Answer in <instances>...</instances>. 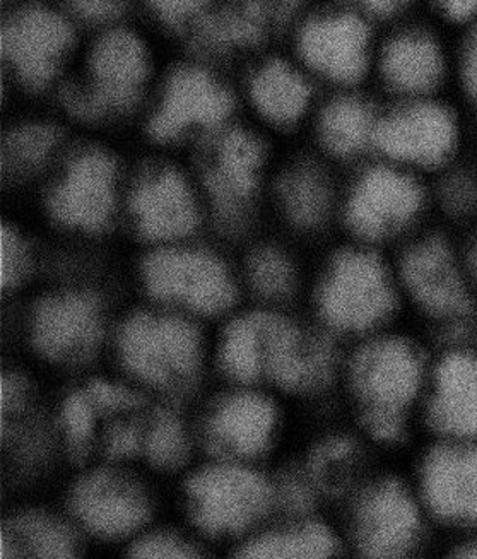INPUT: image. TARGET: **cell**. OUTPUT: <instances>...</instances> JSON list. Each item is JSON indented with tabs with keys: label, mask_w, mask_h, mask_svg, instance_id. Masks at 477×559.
<instances>
[{
	"label": "cell",
	"mask_w": 477,
	"mask_h": 559,
	"mask_svg": "<svg viewBox=\"0 0 477 559\" xmlns=\"http://www.w3.org/2000/svg\"><path fill=\"white\" fill-rule=\"evenodd\" d=\"M353 539L361 555L379 559L416 558L440 546L409 473L382 477L361 492Z\"/></svg>",
	"instance_id": "8"
},
{
	"label": "cell",
	"mask_w": 477,
	"mask_h": 559,
	"mask_svg": "<svg viewBox=\"0 0 477 559\" xmlns=\"http://www.w3.org/2000/svg\"><path fill=\"white\" fill-rule=\"evenodd\" d=\"M86 394L95 407L102 411H122L139 406L141 399L123 386L111 385L107 382H93L87 386Z\"/></svg>",
	"instance_id": "41"
},
{
	"label": "cell",
	"mask_w": 477,
	"mask_h": 559,
	"mask_svg": "<svg viewBox=\"0 0 477 559\" xmlns=\"http://www.w3.org/2000/svg\"><path fill=\"white\" fill-rule=\"evenodd\" d=\"M276 423L277 411L271 399L237 395L222 404L211 419V440L226 452L252 457L267 449Z\"/></svg>",
	"instance_id": "24"
},
{
	"label": "cell",
	"mask_w": 477,
	"mask_h": 559,
	"mask_svg": "<svg viewBox=\"0 0 477 559\" xmlns=\"http://www.w3.org/2000/svg\"><path fill=\"white\" fill-rule=\"evenodd\" d=\"M339 548V539L327 525L305 522L253 539L241 549L240 556L253 559H317L331 558Z\"/></svg>",
	"instance_id": "28"
},
{
	"label": "cell",
	"mask_w": 477,
	"mask_h": 559,
	"mask_svg": "<svg viewBox=\"0 0 477 559\" xmlns=\"http://www.w3.org/2000/svg\"><path fill=\"white\" fill-rule=\"evenodd\" d=\"M132 213L144 237L154 240L189 235L198 225V207L187 181L163 170L144 180L132 195Z\"/></svg>",
	"instance_id": "20"
},
{
	"label": "cell",
	"mask_w": 477,
	"mask_h": 559,
	"mask_svg": "<svg viewBox=\"0 0 477 559\" xmlns=\"http://www.w3.org/2000/svg\"><path fill=\"white\" fill-rule=\"evenodd\" d=\"M21 399V389L16 382L12 380H2V413H8L12 407L16 406Z\"/></svg>",
	"instance_id": "46"
},
{
	"label": "cell",
	"mask_w": 477,
	"mask_h": 559,
	"mask_svg": "<svg viewBox=\"0 0 477 559\" xmlns=\"http://www.w3.org/2000/svg\"><path fill=\"white\" fill-rule=\"evenodd\" d=\"M421 11L455 33L477 24V0H421Z\"/></svg>",
	"instance_id": "38"
},
{
	"label": "cell",
	"mask_w": 477,
	"mask_h": 559,
	"mask_svg": "<svg viewBox=\"0 0 477 559\" xmlns=\"http://www.w3.org/2000/svg\"><path fill=\"white\" fill-rule=\"evenodd\" d=\"M305 0H241L201 24L198 41L207 50L259 44L276 28L295 20Z\"/></svg>",
	"instance_id": "21"
},
{
	"label": "cell",
	"mask_w": 477,
	"mask_h": 559,
	"mask_svg": "<svg viewBox=\"0 0 477 559\" xmlns=\"http://www.w3.org/2000/svg\"><path fill=\"white\" fill-rule=\"evenodd\" d=\"M126 367L146 382L171 385L190 379L201 358L199 334L178 319L138 316L120 332Z\"/></svg>",
	"instance_id": "11"
},
{
	"label": "cell",
	"mask_w": 477,
	"mask_h": 559,
	"mask_svg": "<svg viewBox=\"0 0 477 559\" xmlns=\"http://www.w3.org/2000/svg\"><path fill=\"white\" fill-rule=\"evenodd\" d=\"M473 154H474V156H476V159H477V126H476V138H474Z\"/></svg>",
	"instance_id": "47"
},
{
	"label": "cell",
	"mask_w": 477,
	"mask_h": 559,
	"mask_svg": "<svg viewBox=\"0 0 477 559\" xmlns=\"http://www.w3.org/2000/svg\"><path fill=\"white\" fill-rule=\"evenodd\" d=\"M141 435L132 425H117L111 428L107 438V450L111 457H127L138 452Z\"/></svg>",
	"instance_id": "42"
},
{
	"label": "cell",
	"mask_w": 477,
	"mask_h": 559,
	"mask_svg": "<svg viewBox=\"0 0 477 559\" xmlns=\"http://www.w3.org/2000/svg\"><path fill=\"white\" fill-rule=\"evenodd\" d=\"M461 241L464 255H466L467 269H469L470 283H473L477 298V228L462 235Z\"/></svg>",
	"instance_id": "45"
},
{
	"label": "cell",
	"mask_w": 477,
	"mask_h": 559,
	"mask_svg": "<svg viewBox=\"0 0 477 559\" xmlns=\"http://www.w3.org/2000/svg\"><path fill=\"white\" fill-rule=\"evenodd\" d=\"M252 99L257 110L274 126H296L312 110V80L301 66L269 60L253 78Z\"/></svg>",
	"instance_id": "25"
},
{
	"label": "cell",
	"mask_w": 477,
	"mask_h": 559,
	"mask_svg": "<svg viewBox=\"0 0 477 559\" xmlns=\"http://www.w3.org/2000/svg\"><path fill=\"white\" fill-rule=\"evenodd\" d=\"M433 341L415 325L389 329L356 350L349 383L361 407L359 421L373 440L403 445L421 440V407Z\"/></svg>",
	"instance_id": "1"
},
{
	"label": "cell",
	"mask_w": 477,
	"mask_h": 559,
	"mask_svg": "<svg viewBox=\"0 0 477 559\" xmlns=\"http://www.w3.org/2000/svg\"><path fill=\"white\" fill-rule=\"evenodd\" d=\"M249 272L253 288L269 300H285L295 289V267L279 250L262 249L253 253Z\"/></svg>",
	"instance_id": "31"
},
{
	"label": "cell",
	"mask_w": 477,
	"mask_h": 559,
	"mask_svg": "<svg viewBox=\"0 0 477 559\" xmlns=\"http://www.w3.org/2000/svg\"><path fill=\"white\" fill-rule=\"evenodd\" d=\"M231 111V98L211 75L183 69L171 78L158 114L151 120V134L168 141L192 126H219Z\"/></svg>",
	"instance_id": "18"
},
{
	"label": "cell",
	"mask_w": 477,
	"mask_h": 559,
	"mask_svg": "<svg viewBox=\"0 0 477 559\" xmlns=\"http://www.w3.org/2000/svg\"><path fill=\"white\" fill-rule=\"evenodd\" d=\"M92 90H71L65 105L81 119H98L131 107L147 78L143 44L131 33L115 32L96 45L92 56Z\"/></svg>",
	"instance_id": "12"
},
{
	"label": "cell",
	"mask_w": 477,
	"mask_h": 559,
	"mask_svg": "<svg viewBox=\"0 0 477 559\" xmlns=\"http://www.w3.org/2000/svg\"><path fill=\"white\" fill-rule=\"evenodd\" d=\"M407 473L440 537L438 548L476 534L477 441L421 438Z\"/></svg>",
	"instance_id": "7"
},
{
	"label": "cell",
	"mask_w": 477,
	"mask_h": 559,
	"mask_svg": "<svg viewBox=\"0 0 477 559\" xmlns=\"http://www.w3.org/2000/svg\"><path fill=\"white\" fill-rule=\"evenodd\" d=\"M377 47L375 23L346 5L308 16L296 35L301 68L343 87L356 86L373 74Z\"/></svg>",
	"instance_id": "9"
},
{
	"label": "cell",
	"mask_w": 477,
	"mask_h": 559,
	"mask_svg": "<svg viewBox=\"0 0 477 559\" xmlns=\"http://www.w3.org/2000/svg\"><path fill=\"white\" fill-rule=\"evenodd\" d=\"M147 455L162 467H177L187 455V440L182 425L174 414H156L146 440Z\"/></svg>",
	"instance_id": "33"
},
{
	"label": "cell",
	"mask_w": 477,
	"mask_h": 559,
	"mask_svg": "<svg viewBox=\"0 0 477 559\" xmlns=\"http://www.w3.org/2000/svg\"><path fill=\"white\" fill-rule=\"evenodd\" d=\"M222 361L225 370L241 382H253L264 374L259 313L231 323L223 343Z\"/></svg>",
	"instance_id": "30"
},
{
	"label": "cell",
	"mask_w": 477,
	"mask_h": 559,
	"mask_svg": "<svg viewBox=\"0 0 477 559\" xmlns=\"http://www.w3.org/2000/svg\"><path fill=\"white\" fill-rule=\"evenodd\" d=\"M434 223L457 237L477 228V159L474 154L431 178Z\"/></svg>",
	"instance_id": "27"
},
{
	"label": "cell",
	"mask_w": 477,
	"mask_h": 559,
	"mask_svg": "<svg viewBox=\"0 0 477 559\" xmlns=\"http://www.w3.org/2000/svg\"><path fill=\"white\" fill-rule=\"evenodd\" d=\"M277 201L295 228L312 231L329 219L334 189L324 168L313 159L293 163L276 186Z\"/></svg>",
	"instance_id": "26"
},
{
	"label": "cell",
	"mask_w": 477,
	"mask_h": 559,
	"mask_svg": "<svg viewBox=\"0 0 477 559\" xmlns=\"http://www.w3.org/2000/svg\"><path fill=\"white\" fill-rule=\"evenodd\" d=\"M457 59H455V95L477 119V24L455 33Z\"/></svg>",
	"instance_id": "34"
},
{
	"label": "cell",
	"mask_w": 477,
	"mask_h": 559,
	"mask_svg": "<svg viewBox=\"0 0 477 559\" xmlns=\"http://www.w3.org/2000/svg\"><path fill=\"white\" fill-rule=\"evenodd\" d=\"M95 404L86 392L71 395L63 406V428L71 443L72 452L83 455L92 440L95 425Z\"/></svg>",
	"instance_id": "36"
},
{
	"label": "cell",
	"mask_w": 477,
	"mask_h": 559,
	"mask_svg": "<svg viewBox=\"0 0 477 559\" xmlns=\"http://www.w3.org/2000/svg\"><path fill=\"white\" fill-rule=\"evenodd\" d=\"M315 304L334 331H389L406 316L394 257L363 243L339 250L320 277Z\"/></svg>",
	"instance_id": "5"
},
{
	"label": "cell",
	"mask_w": 477,
	"mask_h": 559,
	"mask_svg": "<svg viewBox=\"0 0 477 559\" xmlns=\"http://www.w3.org/2000/svg\"><path fill=\"white\" fill-rule=\"evenodd\" d=\"M382 107L363 96L343 93L325 103L317 117V138L325 153L334 158H356L375 154L377 130Z\"/></svg>",
	"instance_id": "23"
},
{
	"label": "cell",
	"mask_w": 477,
	"mask_h": 559,
	"mask_svg": "<svg viewBox=\"0 0 477 559\" xmlns=\"http://www.w3.org/2000/svg\"><path fill=\"white\" fill-rule=\"evenodd\" d=\"M355 455V445L349 438H331L320 445L313 453L310 462L313 480L322 488H332V483H339L341 474L344 473V465L351 462Z\"/></svg>",
	"instance_id": "35"
},
{
	"label": "cell",
	"mask_w": 477,
	"mask_h": 559,
	"mask_svg": "<svg viewBox=\"0 0 477 559\" xmlns=\"http://www.w3.org/2000/svg\"><path fill=\"white\" fill-rule=\"evenodd\" d=\"M210 0H151V4L165 20L183 21L201 11Z\"/></svg>",
	"instance_id": "43"
},
{
	"label": "cell",
	"mask_w": 477,
	"mask_h": 559,
	"mask_svg": "<svg viewBox=\"0 0 477 559\" xmlns=\"http://www.w3.org/2000/svg\"><path fill=\"white\" fill-rule=\"evenodd\" d=\"M193 519L207 532H238L264 516L274 501L273 486L261 474L217 467L189 483Z\"/></svg>",
	"instance_id": "13"
},
{
	"label": "cell",
	"mask_w": 477,
	"mask_h": 559,
	"mask_svg": "<svg viewBox=\"0 0 477 559\" xmlns=\"http://www.w3.org/2000/svg\"><path fill=\"white\" fill-rule=\"evenodd\" d=\"M59 141L57 130L47 126H29L16 130L4 142V163L12 170H29L50 156Z\"/></svg>",
	"instance_id": "32"
},
{
	"label": "cell",
	"mask_w": 477,
	"mask_h": 559,
	"mask_svg": "<svg viewBox=\"0 0 477 559\" xmlns=\"http://www.w3.org/2000/svg\"><path fill=\"white\" fill-rule=\"evenodd\" d=\"M346 8L359 12L371 23L391 24L421 11V0H344Z\"/></svg>",
	"instance_id": "39"
},
{
	"label": "cell",
	"mask_w": 477,
	"mask_h": 559,
	"mask_svg": "<svg viewBox=\"0 0 477 559\" xmlns=\"http://www.w3.org/2000/svg\"><path fill=\"white\" fill-rule=\"evenodd\" d=\"M114 204L115 163L99 151L75 159L50 198V211L57 219L83 229L107 225Z\"/></svg>",
	"instance_id": "17"
},
{
	"label": "cell",
	"mask_w": 477,
	"mask_h": 559,
	"mask_svg": "<svg viewBox=\"0 0 477 559\" xmlns=\"http://www.w3.org/2000/svg\"><path fill=\"white\" fill-rule=\"evenodd\" d=\"M35 344L50 358L81 355L99 335L98 304L87 295L57 296L36 310Z\"/></svg>",
	"instance_id": "22"
},
{
	"label": "cell",
	"mask_w": 477,
	"mask_h": 559,
	"mask_svg": "<svg viewBox=\"0 0 477 559\" xmlns=\"http://www.w3.org/2000/svg\"><path fill=\"white\" fill-rule=\"evenodd\" d=\"M75 11L87 20H107L122 9L123 0H71Z\"/></svg>",
	"instance_id": "44"
},
{
	"label": "cell",
	"mask_w": 477,
	"mask_h": 559,
	"mask_svg": "<svg viewBox=\"0 0 477 559\" xmlns=\"http://www.w3.org/2000/svg\"><path fill=\"white\" fill-rule=\"evenodd\" d=\"M28 272V252L16 233L2 228L0 233V281L2 288L21 283Z\"/></svg>",
	"instance_id": "37"
},
{
	"label": "cell",
	"mask_w": 477,
	"mask_h": 559,
	"mask_svg": "<svg viewBox=\"0 0 477 559\" xmlns=\"http://www.w3.org/2000/svg\"><path fill=\"white\" fill-rule=\"evenodd\" d=\"M404 310L433 343L477 335V298L461 237L431 226L394 253Z\"/></svg>",
	"instance_id": "2"
},
{
	"label": "cell",
	"mask_w": 477,
	"mask_h": 559,
	"mask_svg": "<svg viewBox=\"0 0 477 559\" xmlns=\"http://www.w3.org/2000/svg\"><path fill=\"white\" fill-rule=\"evenodd\" d=\"M433 344L421 438L477 441V335Z\"/></svg>",
	"instance_id": "10"
},
{
	"label": "cell",
	"mask_w": 477,
	"mask_h": 559,
	"mask_svg": "<svg viewBox=\"0 0 477 559\" xmlns=\"http://www.w3.org/2000/svg\"><path fill=\"white\" fill-rule=\"evenodd\" d=\"M71 41L69 24L41 8L21 12L2 32L5 59L32 87L44 86L53 78Z\"/></svg>",
	"instance_id": "16"
},
{
	"label": "cell",
	"mask_w": 477,
	"mask_h": 559,
	"mask_svg": "<svg viewBox=\"0 0 477 559\" xmlns=\"http://www.w3.org/2000/svg\"><path fill=\"white\" fill-rule=\"evenodd\" d=\"M373 74L389 99L455 95V32L425 11L386 24Z\"/></svg>",
	"instance_id": "6"
},
{
	"label": "cell",
	"mask_w": 477,
	"mask_h": 559,
	"mask_svg": "<svg viewBox=\"0 0 477 559\" xmlns=\"http://www.w3.org/2000/svg\"><path fill=\"white\" fill-rule=\"evenodd\" d=\"M262 165V142L243 130H231L211 150L204 165V181L213 198L217 219L226 228H238L245 219Z\"/></svg>",
	"instance_id": "15"
},
{
	"label": "cell",
	"mask_w": 477,
	"mask_h": 559,
	"mask_svg": "<svg viewBox=\"0 0 477 559\" xmlns=\"http://www.w3.org/2000/svg\"><path fill=\"white\" fill-rule=\"evenodd\" d=\"M359 171L343 204L344 225L359 243L395 252L434 223L431 181L375 156Z\"/></svg>",
	"instance_id": "4"
},
{
	"label": "cell",
	"mask_w": 477,
	"mask_h": 559,
	"mask_svg": "<svg viewBox=\"0 0 477 559\" xmlns=\"http://www.w3.org/2000/svg\"><path fill=\"white\" fill-rule=\"evenodd\" d=\"M132 556L147 559H190L195 558L198 552L174 537L156 536L135 544Z\"/></svg>",
	"instance_id": "40"
},
{
	"label": "cell",
	"mask_w": 477,
	"mask_h": 559,
	"mask_svg": "<svg viewBox=\"0 0 477 559\" xmlns=\"http://www.w3.org/2000/svg\"><path fill=\"white\" fill-rule=\"evenodd\" d=\"M72 504L83 524L102 536H127L147 519L143 491L131 480L110 473L92 474L81 480Z\"/></svg>",
	"instance_id": "19"
},
{
	"label": "cell",
	"mask_w": 477,
	"mask_h": 559,
	"mask_svg": "<svg viewBox=\"0 0 477 559\" xmlns=\"http://www.w3.org/2000/svg\"><path fill=\"white\" fill-rule=\"evenodd\" d=\"M20 543H23L24 548L40 558H71L74 552V539H72L71 532L47 516H26L17 522L12 534L4 532L0 556L14 558L16 544Z\"/></svg>",
	"instance_id": "29"
},
{
	"label": "cell",
	"mask_w": 477,
	"mask_h": 559,
	"mask_svg": "<svg viewBox=\"0 0 477 559\" xmlns=\"http://www.w3.org/2000/svg\"><path fill=\"white\" fill-rule=\"evenodd\" d=\"M144 281L156 298L180 301L204 313H216L234 304L228 272L207 253L168 250L151 255L144 264Z\"/></svg>",
	"instance_id": "14"
},
{
	"label": "cell",
	"mask_w": 477,
	"mask_h": 559,
	"mask_svg": "<svg viewBox=\"0 0 477 559\" xmlns=\"http://www.w3.org/2000/svg\"><path fill=\"white\" fill-rule=\"evenodd\" d=\"M476 126V115L457 95L389 99L375 156L431 180L473 154Z\"/></svg>",
	"instance_id": "3"
}]
</instances>
